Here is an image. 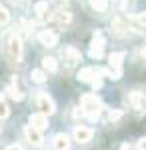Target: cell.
<instances>
[{"label":"cell","mask_w":146,"mask_h":150,"mask_svg":"<svg viewBox=\"0 0 146 150\" xmlns=\"http://www.w3.org/2000/svg\"><path fill=\"white\" fill-rule=\"evenodd\" d=\"M120 150H130V146H128V144H126V142H124L122 146H120Z\"/></svg>","instance_id":"cell-27"},{"label":"cell","mask_w":146,"mask_h":150,"mask_svg":"<svg viewBox=\"0 0 146 150\" xmlns=\"http://www.w3.org/2000/svg\"><path fill=\"white\" fill-rule=\"evenodd\" d=\"M122 60H124V52H114V54H110L108 56V64H110V78H114V80H118L120 76H122Z\"/></svg>","instance_id":"cell-3"},{"label":"cell","mask_w":146,"mask_h":150,"mask_svg":"<svg viewBox=\"0 0 146 150\" xmlns=\"http://www.w3.org/2000/svg\"><path fill=\"white\" fill-rule=\"evenodd\" d=\"M96 72H94V68H82L78 74V80L82 82H92V76H94Z\"/></svg>","instance_id":"cell-15"},{"label":"cell","mask_w":146,"mask_h":150,"mask_svg":"<svg viewBox=\"0 0 146 150\" xmlns=\"http://www.w3.org/2000/svg\"><path fill=\"white\" fill-rule=\"evenodd\" d=\"M52 146H54V150H68L70 138H68L66 134H56L54 140H52Z\"/></svg>","instance_id":"cell-13"},{"label":"cell","mask_w":146,"mask_h":150,"mask_svg":"<svg viewBox=\"0 0 146 150\" xmlns=\"http://www.w3.org/2000/svg\"><path fill=\"white\" fill-rule=\"evenodd\" d=\"M6 54L10 58V62H20L22 60V42L12 32L6 34Z\"/></svg>","instance_id":"cell-2"},{"label":"cell","mask_w":146,"mask_h":150,"mask_svg":"<svg viewBox=\"0 0 146 150\" xmlns=\"http://www.w3.org/2000/svg\"><path fill=\"white\" fill-rule=\"evenodd\" d=\"M6 150H22V148H20L18 144H12V146H8V148H6Z\"/></svg>","instance_id":"cell-26"},{"label":"cell","mask_w":146,"mask_h":150,"mask_svg":"<svg viewBox=\"0 0 146 150\" xmlns=\"http://www.w3.org/2000/svg\"><path fill=\"white\" fill-rule=\"evenodd\" d=\"M6 116H8V104L0 96V118H6Z\"/></svg>","instance_id":"cell-21"},{"label":"cell","mask_w":146,"mask_h":150,"mask_svg":"<svg viewBox=\"0 0 146 150\" xmlns=\"http://www.w3.org/2000/svg\"><path fill=\"white\" fill-rule=\"evenodd\" d=\"M90 4H92V8L98 12H104L108 8V0H90Z\"/></svg>","instance_id":"cell-16"},{"label":"cell","mask_w":146,"mask_h":150,"mask_svg":"<svg viewBox=\"0 0 146 150\" xmlns=\"http://www.w3.org/2000/svg\"><path fill=\"white\" fill-rule=\"evenodd\" d=\"M130 20L138 22L140 26H146V12H140V14H134V16H130Z\"/></svg>","instance_id":"cell-20"},{"label":"cell","mask_w":146,"mask_h":150,"mask_svg":"<svg viewBox=\"0 0 146 150\" xmlns=\"http://www.w3.org/2000/svg\"><path fill=\"white\" fill-rule=\"evenodd\" d=\"M142 56H144V58H146V48H144V50H142Z\"/></svg>","instance_id":"cell-29"},{"label":"cell","mask_w":146,"mask_h":150,"mask_svg":"<svg viewBox=\"0 0 146 150\" xmlns=\"http://www.w3.org/2000/svg\"><path fill=\"white\" fill-rule=\"evenodd\" d=\"M54 2H58V4H66L68 0H54Z\"/></svg>","instance_id":"cell-28"},{"label":"cell","mask_w":146,"mask_h":150,"mask_svg":"<svg viewBox=\"0 0 146 150\" xmlns=\"http://www.w3.org/2000/svg\"><path fill=\"white\" fill-rule=\"evenodd\" d=\"M94 136V130L86 126H76L74 128V140L76 142H88L90 138Z\"/></svg>","instance_id":"cell-8"},{"label":"cell","mask_w":146,"mask_h":150,"mask_svg":"<svg viewBox=\"0 0 146 150\" xmlns=\"http://www.w3.org/2000/svg\"><path fill=\"white\" fill-rule=\"evenodd\" d=\"M32 80L38 82V84H42V82H46V76L42 70H32Z\"/></svg>","instance_id":"cell-19"},{"label":"cell","mask_w":146,"mask_h":150,"mask_svg":"<svg viewBox=\"0 0 146 150\" xmlns=\"http://www.w3.org/2000/svg\"><path fill=\"white\" fill-rule=\"evenodd\" d=\"M120 118H122V110H110V114H108V120L110 122H116Z\"/></svg>","instance_id":"cell-22"},{"label":"cell","mask_w":146,"mask_h":150,"mask_svg":"<svg viewBox=\"0 0 146 150\" xmlns=\"http://www.w3.org/2000/svg\"><path fill=\"white\" fill-rule=\"evenodd\" d=\"M80 104H82V112L86 114L88 120H96V118L100 116L102 102H100V98H98L96 94H84L82 100H80Z\"/></svg>","instance_id":"cell-1"},{"label":"cell","mask_w":146,"mask_h":150,"mask_svg":"<svg viewBox=\"0 0 146 150\" xmlns=\"http://www.w3.org/2000/svg\"><path fill=\"white\" fill-rule=\"evenodd\" d=\"M26 136H28V142L30 144H34V146H40L42 144V134H40V130H36V128H32V126H28L26 128Z\"/></svg>","instance_id":"cell-12"},{"label":"cell","mask_w":146,"mask_h":150,"mask_svg":"<svg viewBox=\"0 0 146 150\" xmlns=\"http://www.w3.org/2000/svg\"><path fill=\"white\" fill-rule=\"evenodd\" d=\"M128 102H130V106L134 108V110H144L146 108V96L142 92H132L130 96H128Z\"/></svg>","instance_id":"cell-7"},{"label":"cell","mask_w":146,"mask_h":150,"mask_svg":"<svg viewBox=\"0 0 146 150\" xmlns=\"http://www.w3.org/2000/svg\"><path fill=\"white\" fill-rule=\"evenodd\" d=\"M112 30L118 36H132V34H134V30H130L128 22L122 20V18H114V20H112Z\"/></svg>","instance_id":"cell-6"},{"label":"cell","mask_w":146,"mask_h":150,"mask_svg":"<svg viewBox=\"0 0 146 150\" xmlns=\"http://www.w3.org/2000/svg\"><path fill=\"white\" fill-rule=\"evenodd\" d=\"M36 106L40 108V114L44 116H50L54 114V110H56V106H54V100L48 96V94H38V98H36Z\"/></svg>","instance_id":"cell-4"},{"label":"cell","mask_w":146,"mask_h":150,"mask_svg":"<svg viewBox=\"0 0 146 150\" xmlns=\"http://www.w3.org/2000/svg\"><path fill=\"white\" fill-rule=\"evenodd\" d=\"M46 8H48V4H46V2H38V4L34 6V10L38 12V14H42V16L46 14Z\"/></svg>","instance_id":"cell-23"},{"label":"cell","mask_w":146,"mask_h":150,"mask_svg":"<svg viewBox=\"0 0 146 150\" xmlns=\"http://www.w3.org/2000/svg\"><path fill=\"white\" fill-rule=\"evenodd\" d=\"M42 66H44V70H48V72H56V60H54V58H44V60H42Z\"/></svg>","instance_id":"cell-17"},{"label":"cell","mask_w":146,"mask_h":150,"mask_svg":"<svg viewBox=\"0 0 146 150\" xmlns=\"http://www.w3.org/2000/svg\"><path fill=\"white\" fill-rule=\"evenodd\" d=\"M62 56H64V60H66V64H68V68H72L76 62L80 60V52L76 50V48H72V46H68L64 48V52H62Z\"/></svg>","instance_id":"cell-10"},{"label":"cell","mask_w":146,"mask_h":150,"mask_svg":"<svg viewBox=\"0 0 146 150\" xmlns=\"http://www.w3.org/2000/svg\"><path fill=\"white\" fill-rule=\"evenodd\" d=\"M8 94H10V98H14V100H22L24 98V92H20L16 86H10L8 88Z\"/></svg>","instance_id":"cell-18"},{"label":"cell","mask_w":146,"mask_h":150,"mask_svg":"<svg viewBox=\"0 0 146 150\" xmlns=\"http://www.w3.org/2000/svg\"><path fill=\"white\" fill-rule=\"evenodd\" d=\"M8 18H10V16H8L6 8H4V6H0V24H6V22H8Z\"/></svg>","instance_id":"cell-24"},{"label":"cell","mask_w":146,"mask_h":150,"mask_svg":"<svg viewBox=\"0 0 146 150\" xmlns=\"http://www.w3.org/2000/svg\"><path fill=\"white\" fill-rule=\"evenodd\" d=\"M30 126L36 128V130H44V128H48V116L44 114H32L30 116Z\"/></svg>","instance_id":"cell-11"},{"label":"cell","mask_w":146,"mask_h":150,"mask_svg":"<svg viewBox=\"0 0 146 150\" xmlns=\"http://www.w3.org/2000/svg\"><path fill=\"white\" fill-rule=\"evenodd\" d=\"M88 54H90L92 58H102V56H104V38H102L100 32H94V36H92V42H90Z\"/></svg>","instance_id":"cell-5"},{"label":"cell","mask_w":146,"mask_h":150,"mask_svg":"<svg viewBox=\"0 0 146 150\" xmlns=\"http://www.w3.org/2000/svg\"><path fill=\"white\" fill-rule=\"evenodd\" d=\"M38 40H40V44H42V46L52 48V46H56L58 36L54 34L52 30H44V32H40V34H38Z\"/></svg>","instance_id":"cell-9"},{"label":"cell","mask_w":146,"mask_h":150,"mask_svg":"<svg viewBox=\"0 0 146 150\" xmlns=\"http://www.w3.org/2000/svg\"><path fill=\"white\" fill-rule=\"evenodd\" d=\"M54 20H56L58 24H62V26H66V24H70V20H72V14L68 10H56Z\"/></svg>","instance_id":"cell-14"},{"label":"cell","mask_w":146,"mask_h":150,"mask_svg":"<svg viewBox=\"0 0 146 150\" xmlns=\"http://www.w3.org/2000/svg\"><path fill=\"white\" fill-rule=\"evenodd\" d=\"M138 150H146V138L138 140Z\"/></svg>","instance_id":"cell-25"}]
</instances>
